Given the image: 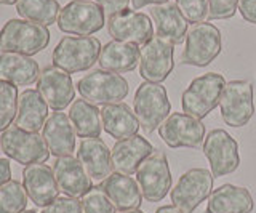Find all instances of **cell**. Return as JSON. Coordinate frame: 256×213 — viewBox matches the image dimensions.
Wrapping results in <instances>:
<instances>
[{
	"label": "cell",
	"instance_id": "40",
	"mask_svg": "<svg viewBox=\"0 0 256 213\" xmlns=\"http://www.w3.org/2000/svg\"><path fill=\"white\" fill-rule=\"evenodd\" d=\"M168 0H132V5L134 10H141L146 5H162L166 4Z\"/></svg>",
	"mask_w": 256,
	"mask_h": 213
},
{
	"label": "cell",
	"instance_id": "42",
	"mask_svg": "<svg viewBox=\"0 0 256 213\" xmlns=\"http://www.w3.org/2000/svg\"><path fill=\"white\" fill-rule=\"evenodd\" d=\"M16 2H18V0H0V5H13Z\"/></svg>",
	"mask_w": 256,
	"mask_h": 213
},
{
	"label": "cell",
	"instance_id": "10",
	"mask_svg": "<svg viewBox=\"0 0 256 213\" xmlns=\"http://www.w3.org/2000/svg\"><path fill=\"white\" fill-rule=\"evenodd\" d=\"M221 117L226 125L240 128L250 122L254 114L253 85L248 80H232L226 84L220 100Z\"/></svg>",
	"mask_w": 256,
	"mask_h": 213
},
{
	"label": "cell",
	"instance_id": "18",
	"mask_svg": "<svg viewBox=\"0 0 256 213\" xmlns=\"http://www.w3.org/2000/svg\"><path fill=\"white\" fill-rule=\"evenodd\" d=\"M22 186L28 197L37 207H46L56 197H60V188L56 184L53 168L45 164H32L24 167Z\"/></svg>",
	"mask_w": 256,
	"mask_h": 213
},
{
	"label": "cell",
	"instance_id": "14",
	"mask_svg": "<svg viewBox=\"0 0 256 213\" xmlns=\"http://www.w3.org/2000/svg\"><path fill=\"white\" fill-rule=\"evenodd\" d=\"M158 135L168 148H197L205 140V125L186 112H173L158 127Z\"/></svg>",
	"mask_w": 256,
	"mask_h": 213
},
{
	"label": "cell",
	"instance_id": "28",
	"mask_svg": "<svg viewBox=\"0 0 256 213\" xmlns=\"http://www.w3.org/2000/svg\"><path fill=\"white\" fill-rule=\"evenodd\" d=\"M40 69L36 60L20 53L0 54V78L16 86H26L38 80Z\"/></svg>",
	"mask_w": 256,
	"mask_h": 213
},
{
	"label": "cell",
	"instance_id": "3",
	"mask_svg": "<svg viewBox=\"0 0 256 213\" xmlns=\"http://www.w3.org/2000/svg\"><path fill=\"white\" fill-rule=\"evenodd\" d=\"M224 86H226V80L218 72H208L196 77L182 92V111L198 120L205 119L220 104Z\"/></svg>",
	"mask_w": 256,
	"mask_h": 213
},
{
	"label": "cell",
	"instance_id": "25",
	"mask_svg": "<svg viewBox=\"0 0 256 213\" xmlns=\"http://www.w3.org/2000/svg\"><path fill=\"white\" fill-rule=\"evenodd\" d=\"M48 119V104L37 90L28 88L18 98V112H16V127L26 132L37 133Z\"/></svg>",
	"mask_w": 256,
	"mask_h": 213
},
{
	"label": "cell",
	"instance_id": "11",
	"mask_svg": "<svg viewBox=\"0 0 256 213\" xmlns=\"http://www.w3.org/2000/svg\"><path fill=\"white\" fill-rule=\"evenodd\" d=\"M136 181H138L142 197L148 202H160L164 200L172 189V172L166 156L162 151H154L146 160H144L138 172H136Z\"/></svg>",
	"mask_w": 256,
	"mask_h": 213
},
{
	"label": "cell",
	"instance_id": "1",
	"mask_svg": "<svg viewBox=\"0 0 256 213\" xmlns=\"http://www.w3.org/2000/svg\"><path fill=\"white\" fill-rule=\"evenodd\" d=\"M50 44V30L37 22L26 20H10L0 30V50L4 53H20L32 56L45 50Z\"/></svg>",
	"mask_w": 256,
	"mask_h": 213
},
{
	"label": "cell",
	"instance_id": "35",
	"mask_svg": "<svg viewBox=\"0 0 256 213\" xmlns=\"http://www.w3.org/2000/svg\"><path fill=\"white\" fill-rule=\"evenodd\" d=\"M238 10V0H208V18L229 20Z\"/></svg>",
	"mask_w": 256,
	"mask_h": 213
},
{
	"label": "cell",
	"instance_id": "30",
	"mask_svg": "<svg viewBox=\"0 0 256 213\" xmlns=\"http://www.w3.org/2000/svg\"><path fill=\"white\" fill-rule=\"evenodd\" d=\"M16 12L22 20L46 28L58 21L61 6L58 0H18Z\"/></svg>",
	"mask_w": 256,
	"mask_h": 213
},
{
	"label": "cell",
	"instance_id": "34",
	"mask_svg": "<svg viewBox=\"0 0 256 213\" xmlns=\"http://www.w3.org/2000/svg\"><path fill=\"white\" fill-rule=\"evenodd\" d=\"M174 5L188 22L197 24L208 18V0H174Z\"/></svg>",
	"mask_w": 256,
	"mask_h": 213
},
{
	"label": "cell",
	"instance_id": "17",
	"mask_svg": "<svg viewBox=\"0 0 256 213\" xmlns=\"http://www.w3.org/2000/svg\"><path fill=\"white\" fill-rule=\"evenodd\" d=\"M150 154H154V146L141 135L118 140L110 151L112 168L117 173L130 176L138 172L140 165Z\"/></svg>",
	"mask_w": 256,
	"mask_h": 213
},
{
	"label": "cell",
	"instance_id": "7",
	"mask_svg": "<svg viewBox=\"0 0 256 213\" xmlns=\"http://www.w3.org/2000/svg\"><path fill=\"white\" fill-rule=\"evenodd\" d=\"M58 28L66 34L92 37L106 24V13L96 2L70 0L60 12Z\"/></svg>",
	"mask_w": 256,
	"mask_h": 213
},
{
	"label": "cell",
	"instance_id": "38",
	"mask_svg": "<svg viewBox=\"0 0 256 213\" xmlns=\"http://www.w3.org/2000/svg\"><path fill=\"white\" fill-rule=\"evenodd\" d=\"M238 12L246 22L256 24V0H238Z\"/></svg>",
	"mask_w": 256,
	"mask_h": 213
},
{
	"label": "cell",
	"instance_id": "15",
	"mask_svg": "<svg viewBox=\"0 0 256 213\" xmlns=\"http://www.w3.org/2000/svg\"><path fill=\"white\" fill-rule=\"evenodd\" d=\"M108 30L114 40L134 45H144L154 37V24L150 18L141 12L132 10L109 16Z\"/></svg>",
	"mask_w": 256,
	"mask_h": 213
},
{
	"label": "cell",
	"instance_id": "20",
	"mask_svg": "<svg viewBox=\"0 0 256 213\" xmlns=\"http://www.w3.org/2000/svg\"><path fill=\"white\" fill-rule=\"evenodd\" d=\"M42 136L48 146L50 154L56 157L70 156L76 151L77 133L69 116H66L64 112H53L48 117L44 125Z\"/></svg>",
	"mask_w": 256,
	"mask_h": 213
},
{
	"label": "cell",
	"instance_id": "43",
	"mask_svg": "<svg viewBox=\"0 0 256 213\" xmlns=\"http://www.w3.org/2000/svg\"><path fill=\"white\" fill-rule=\"evenodd\" d=\"M118 213H144V212H141L138 208V210H125V212H118Z\"/></svg>",
	"mask_w": 256,
	"mask_h": 213
},
{
	"label": "cell",
	"instance_id": "2",
	"mask_svg": "<svg viewBox=\"0 0 256 213\" xmlns=\"http://www.w3.org/2000/svg\"><path fill=\"white\" fill-rule=\"evenodd\" d=\"M101 48V42L96 37H62L52 54L53 66L66 70L68 74L84 72L98 62Z\"/></svg>",
	"mask_w": 256,
	"mask_h": 213
},
{
	"label": "cell",
	"instance_id": "9",
	"mask_svg": "<svg viewBox=\"0 0 256 213\" xmlns=\"http://www.w3.org/2000/svg\"><path fill=\"white\" fill-rule=\"evenodd\" d=\"M213 173L206 168H190L172 189V202L182 213H192L213 192Z\"/></svg>",
	"mask_w": 256,
	"mask_h": 213
},
{
	"label": "cell",
	"instance_id": "33",
	"mask_svg": "<svg viewBox=\"0 0 256 213\" xmlns=\"http://www.w3.org/2000/svg\"><path fill=\"white\" fill-rule=\"evenodd\" d=\"M84 213H117L116 205L110 202L101 186H93L82 197Z\"/></svg>",
	"mask_w": 256,
	"mask_h": 213
},
{
	"label": "cell",
	"instance_id": "39",
	"mask_svg": "<svg viewBox=\"0 0 256 213\" xmlns=\"http://www.w3.org/2000/svg\"><path fill=\"white\" fill-rule=\"evenodd\" d=\"M12 180V167L8 159H0V186Z\"/></svg>",
	"mask_w": 256,
	"mask_h": 213
},
{
	"label": "cell",
	"instance_id": "41",
	"mask_svg": "<svg viewBox=\"0 0 256 213\" xmlns=\"http://www.w3.org/2000/svg\"><path fill=\"white\" fill-rule=\"evenodd\" d=\"M156 213H182L180 208H176L174 205H164V207L157 208Z\"/></svg>",
	"mask_w": 256,
	"mask_h": 213
},
{
	"label": "cell",
	"instance_id": "22",
	"mask_svg": "<svg viewBox=\"0 0 256 213\" xmlns=\"http://www.w3.org/2000/svg\"><path fill=\"white\" fill-rule=\"evenodd\" d=\"M101 188L118 212L138 210L141 207L142 192L138 181H134L132 176L117 172L110 173L106 180L101 181Z\"/></svg>",
	"mask_w": 256,
	"mask_h": 213
},
{
	"label": "cell",
	"instance_id": "31",
	"mask_svg": "<svg viewBox=\"0 0 256 213\" xmlns=\"http://www.w3.org/2000/svg\"><path fill=\"white\" fill-rule=\"evenodd\" d=\"M26 205L28 194L20 181L10 180L0 186V213H21Z\"/></svg>",
	"mask_w": 256,
	"mask_h": 213
},
{
	"label": "cell",
	"instance_id": "5",
	"mask_svg": "<svg viewBox=\"0 0 256 213\" xmlns=\"http://www.w3.org/2000/svg\"><path fill=\"white\" fill-rule=\"evenodd\" d=\"M221 50V30L212 22H197L188 30L181 61L189 66L205 68L220 56Z\"/></svg>",
	"mask_w": 256,
	"mask_h": 213
},
{
	"label": "cell",
	"instance_id": "13",
	"mask_svg": "<svg viewBox=\"0 0 256 213\" xmlns=\"http://www.w3.org/2000/svg\"><path fill=\"white\" fill-rule=\"evenodd\" d=\"M204 154L214 178L230 175L240 165L237 141L222 128L208 132L204 140Z\"/></svg>",
	"mask_w": 256,
	"mask_h": 213
},
{
	"label": "cell",
	"instance_id": "36",
	"mask_svg": "<svg viewBox=\"0 0 256 213\" xmlns=\"http://www.w3.org/2000/svg\"><path fill=\"white\" fill-rule=\"evenodd\" d=\"M42 213H84V208L82 202L76 197L61 196L56 197L50 205L44 207Z\"/></svg>",
	"mask_w": 256,
	"mask_h": 213
},
{
	"label": "cell",
	"instance_id": "8",
	"mask_svg": "<svg viewBox=\"0 0 256 213\" xmlns=\"http://www.w3.org/2000/svg\"><path fill=\"white\" fill-rule=\"evenodd\" d=\"M0 148L6 157L26 167L32 164H44L50 157L44 136L34 132H26L16 125L2 133Z\"/></svg>",
	"mask_w": 256,
	"mask_h": 213
},
{
	"label": "cell",
	"instance_id": "19",
	"mask_svg": "<svg viewBox=\"0 0 256 213\" xmlns=\"http://www.w3.org/2000/svg\"><path fill=\"white\" fill-rule=\"evenodd\" d=\"M53 175L60 191L69 197H84L93 188L92 178L74 156L58 157L53 164Z\"/></svg>",
	"mask_w": 256,
	"mask_h": 213
},
{
	"label": "cell",
	"instance_id": "29",
	"mask_svg": "<svg viewBox=\"0 0 256 213\" xmlns=\"http://www.w3.org/2000/svg\"><path fill=\"white\" fill-rule=\"evenodd\" d=\"M69 119L74 125L77 136L80 138H100L102 130L101 109L86 100H76L69 109Z\"/></svg>",
	"mask_w": 256,
	"mask_h": 213
},
{
	"label": "cell",
	"instance_id": "44",
	"mask_svg": "<svg viewBox=\"0 0 256 213\" xmlns=\"http://www.w3.org/2000/svg\"><path fill=\"white\" fill-rule=\"evenodd\" d=\"M21 213H37L36 210H24V212H21Z\"/></svg>",
	"mask_w": 256,
	"mask_h": 213
},
{
	"label": "cell",
	"instance_id": "27",
	"mask_svg": "<svg viewBox=\"0 0 256 213\" xmlns=\"http://www.w3.org/2000/svg\"><path fill=\"white\" fill-rule=\"evenodd\" d=\"M140 58H141V48H138V45L112 40L101 48L98 62L101 69L104 70L122 74V72H130V70H133L138 66Z\"/></svg>",
	"mask_w": 256,
	"mask_h": 213
},
{
	"label": "cell",
	"instance_id": "24",
	"mask_svg": "<svg viewBox=\"0 0 256 213\" xmlns=\"http://www.w3.org/2000/svg\"><path fill=\"white\" fill-rule=\"evenodd\" d=\"M101 122L104 132L117 141L138 135V130L141 127L134 111H132V108L125 102L102 106Z\"/></svg>",
	"mask_w": 256,
	"mask_h": 213
},
{
	"label": "cell",
	"instance_id": "12",
	"mask_svg": "<svg viewBox=\"0 0 256 213\" xmlns=\"http://www.w3.org/2000/svg\"><path fill=\"white\" fill-rule=\"evenodd\" d=\"M174 44L166 38L154 36L141 48L140 74L144 82L162 84L174 68Z\"/></svg>",
	"mask_w": 256,
	"mask_h": 213
},
{
	"label": "cell",
	"instance_id": "32",
	"mask_svg": "<svg viewBox=\"0 0 256 213\" xmlns=\"http://www.w3.org/2000/svg\"><path fill=\"white\" fill-rule=\"evenodd\" d=\"M18 88L16 85L0 78V132L10 128L18 112Z\"/></svg>",
	"mask_w": 256,
	"mask_h": 213
},
{
	"label": "cell",
	"instance_id": "37",
	"mask_svg": "<svg viewBox=\"0 0 256 213\" xmlns=\"http://www.w3.org/2000/svg\"><path fill=\"white\" fill-rule=\"evenodd\" d=\"M94 2L98 4L104 10V13L109 14V16L128 10V5H130V0H94Z\"/></svg>",
	"mask_w": 256,
	"mask_h": 213
},
{
	"label": "cell",
	"instance_id": "26",
	"mask_svg": "<svg viewBox=\"0 0 256 213\" xmlns=\"http://www.w3.org/2000/svg\"><path fill=\"white\" fill-rule=\"evenodd\" d=\"M150 16L157 26V36L166 38L174 45L186 40L189 22L184 20L174 4L166 2L162 5H154L150 8Z\"/></svg>",
	"mask_w": 256,
	"mask_h": 213
},
{
	"label": "cell",
	"instance_id": "23",
	"mask_svg": "<svg viewBox=\"0 0 256 213\" xmlns=\"http://www.w3.org/2000/svg\"><path fill=\"white\" fill-rule=\"evenodd\" d=\"M253 197L246 188L222 184L208 197L206 213H252Z\"/></svg>",
	"mask_w": 256,
	"mask_h": 213
},
{
	"label": "cell",
	"instance_id": "21",
	"mask_svg": "<svg viewBox=\"0 0 256 213\" xmlns=\"http://www.w3.org/2000/svg\"><path fill=\"white\" fill-rule=\"evenodd\" d=\"M77 159L92 180L104 181L112 173L110 151L101 138L82 140L77 151Z\"/></svg>",
	"mask_w": 256,
	"mask_h": 213
},
{
	"label": "cell",
	"instance_id": "6",
	"mask_svg": "<svg viewBox=\"0 0 256 213\" xmlns=\"http://www.w3.org/2000/svg\"><path fill=\"white\" fill-rule=\"evenodd\" d=\"M133 111L144 132L152 133L157 130L172 112V104L165 86L160 84L142 82L134 93Z\"/></svg>",
	"mask_w": 256,
	"mask_h": 213
},
{
	"label": "cell",
	"instance_id": "4",
	"mask_svg": "<svg viewBox=\"0 0 256 213\" xmlns=\"http://www.w3.org/2000/svg\"><path fill=\"white\" fill-rule=\"evenodd\" d=\"M128 90L130 88L125 77L104 69H94L77 82L80 96L94 106L122 102V100L126 98Z\"/></svg>",
	"mask_w": 256,
	"mask_h": 213
},
{
	"label": "cell",
	"instance_id": "16",
	"mask_svg": "<svg viewBox=\"0 0 256 213\" xmlns=\"http://www.w3.org/2000/svg\"><path fill=\"white\" fill-rule=\"evenodd\" d=\"M37 92L42 94V98L52 108L53 111H62L70 102H74L76 88L72 82L70 74L60 68H45L38 76Z\"/></svg>",
	"mask_w": 256,
	"mask_h": 213
}]
</instances>
